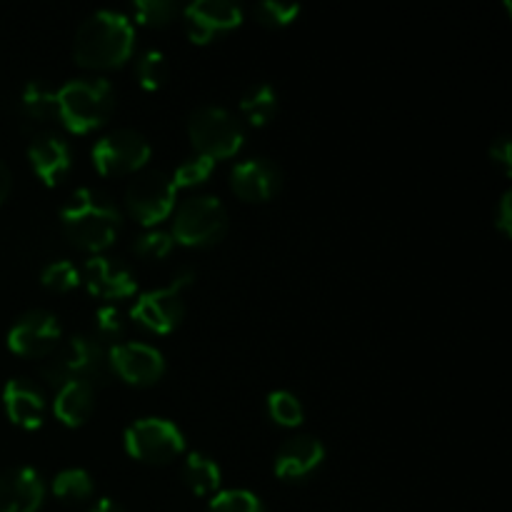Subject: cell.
<instances>
[{
    "instance_id": "cell-1",
    "label": "cell",
    "mask_w": 512,
    "mask_h": 512,
    "mask_svg": "<svg viewBox=\"0 0 512 512\" xmlns=\"http://www.w3.org/2000/svg\"><path fill=\"white\" fill-rule=\"evenodd\" d=\"M135 48L133 20L120 10H95L80 23L73 53L83 68H118Z\"/></svg>"
},
{
    "instance_id": "cell-2",
    "label": "cell",
    "mask_w": 512,
    "mask_h": 512,
    "mask_svg": "<svg viewBox=\"0 0 512 512\" xmlns=\"http://www.w3.org/2000/svg\"><path fill=\"white\" fill-rule=\"evenodd\" d=\"M60 220L68 238L78 248L93 250V253L113 245L123 225L118 205L98 188H88V185L70 195L68 203L60 210Z\"/></svg>"
},
{
    "instance_id": "cell-3",
    "label": "cell",
    "mask_w": 512,
    "mask_h": 512,
    "mask_svg": "<svg viewBox=\"0 0 512 512\" xmlns=\"http://www.w3.org/2000/svg\"><path fill=\"white\" fill-rule=\"evenodd\" d=\"M58 120L73 133H88L100 128L115 108L113 85L105 78H75L60 85Z\"/></svg>"
},
{
    "instance_id": "cell-4",
    "label": "cell",
    "mask_w": 512,
    "mask_h": 512,
    "mask_svg": "<svg viewBox=\"0 0 512 512\" xmlns=\"http://www.w3.org/2000/svg\"><path fill=\"white\" fill-rule=\"evenodd\" d=\"M108 353L103 343L90 335H70L48 355L43 375L55 388L65 383H98L108 375Z\"/></svg>"
},
{
    "instance_id": "cell-5",
    "label": "cell",
    "mask_w": 512,
    "mask_h": 512,
    "mask_svg": "<svg viewBox=\"0 0 512 512\" xmlns=\"http://www.w3.org/2000/svg\"><path fill=\"white\" fill-rule=\"evenodd\" d=\"M188 133L198 155L205 158H230L243 148V125L230 110L220 105H200L188 118Z\"/></svg>"
},
{
    "instance_id": "cell-6",
    "label": "cell",
    "mask_w": 512,
    "mask_h": 512,
    "mask_svg": "<svg viewBox=\"0 0 512 512\" xmlns=\"http://www.w3.org/2000/svg\"><path fill=\"white\" fill-rule=\"evenodd\" d=\"M228 230V210L215 195H193L185 200L173 218V240L193 248L218 243Z\"/></svg>"
},
{
    "instance_id": "cell-7",
    "label": "cell",
    "mask_w": 512,
    "mask_h": 512,
    "mask_svg": "<svg viewBox=\"0 0 512 512\" xmlns=\"http://www.w3.org/2000/svg\"><path fill=\"white\" fill-rule=\"evenodd\" d=\"M193 278L195 273L190 268L178 270L168 285H160V288L140 295L130 310V318L143 328L153 330V333H170L183 320V290L193 283Z\"/></svg>"
},
{
    "instance_id": "cell-8",
    "label": "cell",
    "mask_w": 512,
    "mask_h": 512,
    "mask_svg": "<svg viewBox=\"0 0 512 512\" xmlns=\"http://www.w3.org/2000/svg\"><path fill=\"white\" fill-rule=\"evenodd\" d=\"M125 450L143 463H168L185 450V435L173 420L140 418L125 428Z\"/></svg>"
},
{
    "instance_id": "cell-9",
    "label": "cell",
    "mask_w": 512,
    "mask_h": 512,
    "mask_svg": "<svg viewBox=\"0 0 512 512\" xmlns=\"http://www.w3.org/2000/svg\"><path fill=\"white\" fill-rule=\"evenodd\" d=\"M175 193H178V188L168 173L143 170V173L135 175L133 183L125 190V203L140 223L155 225L173 213Z\"/></svg>"
},
{
    "instance_id": "cell-10",
    "label": "cell",
    "mask_w": 512,
    "mask_h": 512,
    "mask_svg": "<svg viewBox=\"0 0 512 512\" xmlns=\"http://www.w3.org/2000/svg\"><path fill=\"white\" fill-rule=\"evenodd\" d=\"M93 163L103 175H123L140 170L150 158V143L133 128H118L93 145Z\"/></svg>"
},
{
    "instance_id": "cell-11",
    "label": "cell",
    "mask_w": 512,
    "mask_h": 512,
    "mask_svg": "<svg viewBox=\"0 0 512 512\" xmlns=\"http://www.w3.org/2000/svg\"><path fill=\"white\" fill-rule=\"evenodd\" d=\"M60 340H63L60 320L40 308L20 315L8 333L10 350L18 355H28V358H45L58 348Z\"/></svg>"
},
{
    "instance_id": "cell-12",
    "label": "cell",
    "mask_w": 512,
    "mask_h": 512,
    "mask_svg": "<svg viewBox=\"0 0 512 512\" xmlns=\"http://www.w3.org/2000/svg\"><path fill=\"white\" fill-rule=\"evenodd\" d=\"M183 20L193 43H210L243 23V8L233 0H195L185 5Z\"/></svg>"
},
{
    "instance_id": "cell-13",
    "label": "cell",
    "mask_w": 512,
    "mask_h": 512,
    "mask_svg": "<svg viewBox=\"0 0 512 512\" xmlns=\"http://www.w3.org/2000/svg\"><path fill=\"white\" fill-rule=\"evenodd\" d=\"M108 365L130 385H150L165 373L163 353L140 340L115 343L108 350Z\"/></svg>"
},
{
    "instance_id": "cell-14",
    "label": "cell",
    "mask_w": 512,
    "mask_h": 512,
    "mask_svg": "<svg viewBox=\"0 0 512 512\" xmlns=\"http://www.w3.org/2000/svg\"><path fill=\"white\" fill-rule=\"evenodd\" d=\"M283 185V173L268 158H245L230 170V188L238 198L260 203L273 198Z\"/></svg>"
},
{
    "instance_id": "cell-15",
    "label": "cell",
    "mask_w": 512,
    "mask_h": 512,
    "mask_svg": "<svg viewBox=\"0 0 512 512\" xmlns=\"http://www.w3.org/2000/svg\"><path fill=\"white\" fill-rule=\"evenodd\" d=\"M45 483L30 465H18L0 475V512H38Z\"/></svg>"
},
{
    "instance_id": "cell-16",
    "label": "cell",
    "mask_w": 512,
    "mask_h": 512,
    "mask_svg": "<svg viewBox=\"0 0 512 512\" xmlns=\"http://www.w3.org/2000/svg\"><path fill=\"white\" fill-rule=\"evenodd\" d=\"M80 280L85 283V288L90 290L98 298L118 300L128 298L135 293V275L133 270L125 263L115 258H105V255H95L85 263Z\"/></svg>"
},
{
    "instance_id": "cell-17",
    "label": "cell",
    "mask_w": 512,
    "mask_h": 512,
    "mask_svg": "<svg viewBox=\"0 0 512 512\" xmlns=\"http://www.w3.org/2000/svg\"><path fill=\"white\" fill-rule=\"evenodd\" d=\"M325 460V445L313 435H295L285 440L275 455V475L283 480H303L320 468Z\"/></svg>"
},
{
    "instance_id": "cell-18",
    "label": "cell",
    "mask_w": 512,
    "mask_h": 512,
    "mask_svg": "<svg viewBox=\"0 0 512 512\" xmlns=\"http://www.w3.org/2000/svg\"><path fill=\"white\" fill-rule=\"evenodd\" d=\"M28 158L38 178L45 185H55L70 170L73 153H70L68 140L60 138L53 130H45V133H38L33 138L28 148Z\"/></svg>"
},
{
    "instance_id": "cell-19",
    "label": "cell",
    "mask_w": 512,
    "mask_h": 512,
    "mask_svg": "<svg viewBox=\"0 0 512 512\" xmlns=\"http://www.w3.org/2000/svg\"><path fill=\"white\" fill-rule=\"evenodd\" d=\"M8 418L20 428H38L45 418V393L28 378H10L3 388Z\"/></svg>"
},
{
    "instance_id": "cell-20",
    "label": "cell",
    "mask_w": 512,
    "mask_h": 512,
    "mask_svg": "<svg viewBox=\"0 0 512 512\" xmlns=\"http://www.w3.org/2000/svg\"><path fill=\"white\" fill-rule=\"evenodd\" d=\"M95 405V393L90 383H65L55 395V418L65 425H83L90 418Z\"/></svg>"
},
{
    "instance_id": "cell-21",
    "label": "cell",
    "mask_w": 512,
    "mask_h": 512,
    "mask_svg": "<svg viewBox=\"0 0 512 512\" xmlns=\"http://www.w3.org/2000/svg\"><path fill=\"white\" fill-rule=\"evenodd\" d=\"M20 110L25 118L35 123L58 120V93L45 80H30L20 95Z\"/></svg>"
},
{
    "instance_id": "cell-22",
    "label": "cell",
    "mask_w": 512,
    "mask_h": 512,
    "mask_svg": "<svg viewBox=\"0 0 512 512\" xmlns=\"http://www.w3.org/2000/svg\"><path fill=\"white\" fill-rule=\"evenodd\" d=\"M183 478L195 495H213L223 483V470L210 455L190 453L183 465Z\"/></svg>"
},
{
    "instance_id": "cell-23",
    "label": "cell",
    "mask_w": 512,
    "mask_h": 512,
    "mask_svg": "<svg viewBox=\"0 0 512 512\" xmlns=\"http://www.w3.org/2000/svg\"><path fill=\"white\" fill-rule=\"evenodd\" d=\"M240 108H243L245 118L253 125H265L268 120L275 118L278 113V93L270 83L258 80V83L248 85L240 98Z\"/></svg>"
},
{
    "instance_id": "cell-24",
    "label": "cell",
    "mask_w": 512,
    "mask_h": 512,
    "mask_svg": "<svg viewBox=\"0 0 512 512\" xmlns=\"http://www.w3.org/2000/svg\"><path fill=\"white\" fill-rule=\"evenodd\" d=\"M93 490V478L83 468H65L53 480V493L65 503H83L93 495Z\"/></svg>"
},
{
    "instance_id": "cell-25",
    "label": "cell",
    "mask_w": 512,
    "mask_h": 512,
    "mask_svg": "<svg viewBox=\"0 0 512 512\" xmlns=\"http://www.w3.org/2000/svg\"><path fill=\"white\" fill-rule=\"evenodd\" d=\"M208 512H265V508L255 493L243 488H233L215 493L208 505Z\"/></svg>"
},
{
    "instance_id": "cell-26",
    "label": "cell",
    "mask_w": 512,
    "mask_h": 512,
    "mask_svg": "<svg viewBox=\"0 0 512 512\" xmlns=\"http://www.w3.org/2000/svg\"><path fill=\"white\" fill-rule=\"evenodd\" d=\"M268 413L275 423L288 425V428L303 423V403L290 390H275L268 395Z\"/></svg>"
},
{
    "instance_id": "cell-27",
    "label": "cell",
    "mask_w": 512,
    "mask_h": 512,
    "mask_svg": "<svg viewBox=\"0 0 512 512\" xmlns=\"http://www.w3.org/2000/svg\"><path fill=\"white\" fill-rule=\"evenodd\" d=\"M165 75H168V60L160 50H145L138 63H135V78L145 90L160 88Z\"/></svg>"
},
{
    "instance_id": "cell-28",
    "label": "cell",
    "mask_w": 512,
    "mask_h": 512,
    "mask_svg": "<svg viewBox=\"0 0 512 512\" xmlns=\"http://www.w3.org/2000/svg\"><path fill=\"white\" fill-rule=\"evenodd\" d=\"M215 160L205 158V155H193V158H185L183 163L175 168V173L170 175L175 183V188H190V185H200L208 180V175L213 173Z\"/></svg>"
},
{
    "instance_id": "cell-29",
    "label": "cell",
    "mask_w": 512,
    "mask_h": 512,
    "mask_svg": "<svg viewBox=\"0 0 512 512\" xmlns=\"http://www.w3.org/2000/svg\"><path fill=\"white\" fill-rule=\"evenodd\" d=\"M133 13L143 25L160 28V25H168L175 18L178 8H175L173 0H135Z\"/></svg>"
},
{
    "instance_id": "cell-30",
    "label": "cell",
    "mask_w": 512,
    "mask_h": 512,
    "mask_svg": "<svg viewBox=\"0 0 512 512\" xmlns=\"http://www.w3.org/2000/svg\"><path fill=\"white\" fill-rule=\"evenodd\" d=\"M80 283V270L70 260H53L43 268V285L50 290H73Z\"/></svg>"
},
{
    "instance_id": "cell-31",
    "label": "cell",
    "mask_w": 512,
    "mask_h": 512,
    "mask_svg": "<svg viewBox=\"0 0 512 512\" xmlns=\"http://www.w3.org/2000/svg\"><path fill=\"white\" fill-rule=\"evenodd\" d=\"M173 235L165 230H145L133 243V250L140 258H165L173 250Z\"/></svg>"
},
{
    "instance_id": "cell-32",
    "label": "cell",
    "mask_w": 512,
    "mask_h": 512,
    "mask_svg": "<svg viewBox=\"0 0 512 512\" xmlns=\"http://www.w3.org/2000/svg\"><path fill=\"white\" fill-rule=\"evenodd\" d=\"M300 5L298 3H280V0H263V3L255 5V15H258L260 23L265 25H288L298 18Z\"/></svg>"
},
{
    "instance_id": "cell-33",
    "label": "cell",
    "mask_w": 512,
    "mask_h": 512,
    "mask_svg": "<svg viewBox=\"0 0 512 512\" xmlns=\"http://www.w3.org/2000/svg\"><path fill=\"white\" fill-rule=\"evenodd\" d=\"M95 330L103 340H118L125 335V318L115 305H103L95 313Z\"/></svg>"
},
{
    "instance_id": "cell-34",
    "label": "cell",
    "mask_w": 512,
    "mask_h": 512,
    "mask_svg": "<svg viewBox=\"0 0 512 512\" xmlns=\"http://www.w3.org/2000/svg\"><path fill=\"white\" fill-rule=\"evenodd\" d=\"M490 158H493L495 163L505 170V173H510V138L508 135H500L498 140H493V145H490Z\"/></svg>"
},
{
    "instance_id": "cell-35",
    "label": "cell",
    "mask_w": 512,
    "mask_h": 512,
    "mask_svg": "<svg viewBox=\"0 0 512 512\" xmlns=\"http://www.w3.org/2000/svg\"><path fill=\"white\" fill-rule=\"evenodd\" d=\"M510 203H512V193L508 190V193H503V198H500L498 208H495V225H498L505 235L510 233V220H512Z\"/></svg>"
},
{
    "instance_id": "cell-36",
    "label": "cell",
    "mask_w": 512,
    "mask_h": 512,
    "mask_svg": "<svg viewBox=\"0 0 512 512\" xmlns=\"http://www.w3.org/2000/svg\"><path fill=\"white\" fill-rule=\"evenodd\" d=\"M10 185H13V175H10L8 165H5L3 160H0V203H3V200L8 198Z\"/></svg>"
},
{
    "instance_id": "cell-37",
    "label": "cell",
    "mask_w": 512,
    "mask_h": 512,
    "mask_svg": "<svg viewBox=\"0 0 512 512\" xmlns=\"http://www.w3.org/2000/svg\"><path fill=\"white\" fill-rule=\"evenodd\" d=\"M88 512H125V510L120 508V505L115 503V500H110V498H103V500H98V503H95L93 508H90Z\"/></svg>"
}]
</instances>
